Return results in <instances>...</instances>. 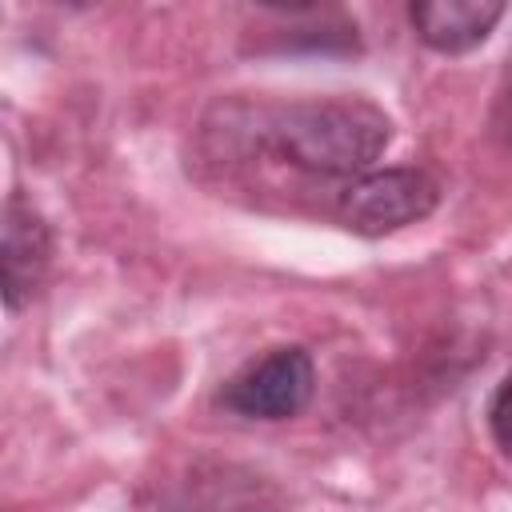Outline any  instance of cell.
Returning <instances> with one entry per match:
<instances>
[{
	"label": "cell",
	"instance_id": "4",
	"mask_svg": "<svg viewBox=\"0 0 512 512\" xmlns=\"http://www.w3.org/2000/svg\"><path fill=\"white\" fill-rule=\"evenodd\" d=\"M52 264V228L40 216V208L20 196L8 192L4 200V240H0V292H4V308L20 312L44 284Z\"/></svg>",
	"mask_w": 512,
	"mask_h": 512
},
{
	"label": "cell",
	"instance_id": "5",
	"mask_svg": "<svg viewBox=\"0 0 512 512\" xmlns=\"http://www.w3.org/2000/svg\"><path fill=\"white\" fill-rule=\"evenodd\" d=\"M504 4L500 0H420L408 4V24L416 28V40L440 56H464L480 48L492 28L500 24Z\"/></svg>",
	"mask_w": 512,
	"mask_h": 512
},
{
	"label": "cell",
	"instance_id": "2",
	"mask_svg": "<svg viewBox=\"0 0 512 512\" xmlns=\"http://www.w3.org/2000/svg\"><path fill=\"white\" fill-rule=\"evenodd\" d=\"M440 204V180L424 168H372L328 196V212L356 236H388L420 224Z\"/></svg>",
	"mask_w": 512,
	"mask_h": 512
},
{
	"label": "cell",
	"instance_id": "3",
	"mask_svg": "<svg viewBox=\"0 0 512 512\" xmlns=\"http://www.w3.org/2000/svg\"><path fill=\"white\" fill-rule=\"evenodd\" d=\"M312 392H316L312 352L304 344H280L236 368L220 384L216 404L244 420H292L308 408Z\"/></svg>",
	"mask_w": 512,
	"mask_h": 512
},
{
	"label": "cell",
	"instance_id": "6",
	"mask_svg": "<svg viewBox=\"0 0 512 512\" xmlns=\"http://www.w3.org/2000/svg\"><path fill=\"white\" fill-rule=\"evenodd\" d=\"M484 416H488V432H492L496 448H500L504 456H512V372L496 384V392H492Z\"/></svg>",
	"mask_w": 512,
	"mask_h": 512
},
{
	"label": "cell",
	"instance_id": "1",
	"mask_svg": "<svg viewBox=\"0 0 512 512\" xmlns=\"http://www.w3.org/2000/svg\"><path fill=\"white\" fill-rule=\"evenodd\" d=\"M208 140L240 144L256 160L284 164L308 180L332 184V192L376 168L392 144V120L364 96H304L284 104H216Z\"/></svg>",
	"mask_w": 512,
	"mask_h": 512
},
{
	"label": "cell",
	"instance_id": "7",
	"mask_svg": "<svg viewBox=\"0 0 512 512\" xmlns=\"http://www.w3.org/2000/svg\"><path fill=\"white\" fill-rule=\"evenodd\" d=\"M508 132H512V120H508Z\"/></svg>",
	"mask_w": 512,
	"mask_h": 512
}]
</instances>
